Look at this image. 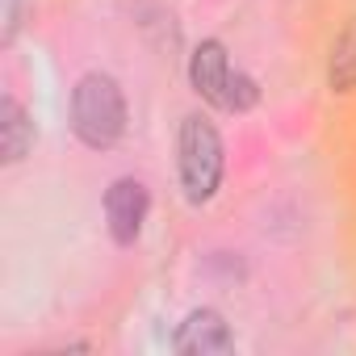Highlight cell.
Segmentation results:
<instances>
[{"mask_svg":"<svg viewBox=\"0 0 356 356\" xmlns=\"http://www.w3.org/2000/svg\"><path fill=\"white\" fill-rule=\"evenodd\" d=\"M231 59H227V47L218 38H206L193 55H189V84L193 92L214 105V109H227V88H231Z\"/></svg>","mask_w":356,"mask_h":356,"instance_id":"obj_5","label":"cell"},{"mask_svg":"<svg viewBox=\"0 0 356 356\" xmlns=\"http://www.w3.org/2000/svg\"><path fill=\"white\" fill-rule=\"evenodd\" d=\"M72 130L84 147L109 151L126 134V92L113 76L88 72L72 88Z\"/></svg>","mask_w":356,"mask_h":356,"instance_id":"obj_1","label":"cell"},{"mask_svg":"<svg viewBox=\"0 0 356 356\" xmlns=\"http://www.w3.org/2000/svg\"><path fill=\"white\" fill-rule=\"evenodd\" d=\"M176 163H181V189L193 206L210 202L222 185V163H227V151H222V134L210 118L202 113H189L181 122V138H176Z\"/></svg>","mask_w":356,"mask_h":356,"instance_id":"obj_2","label":"cell"},{"mask_svg":"<svg viewBox=\"0 0 356 356\" xmlns=\"http://www.w3.org/2000/svg\"><path fill=\"white\" fill-rule=\"evenodd\" d=\"M22 17H26V0H9V22H5V47L17 38L22 30Z\"/></svg>","mask_w":356,"mask_h":356,"instance_id":"obj_9","label":"cell"},{"mask_svg":"<svg viewBox=\"0 0 356 356\" xmlns=\"http://www.w3.org/2000/svg\"><path fill=\"white\" fill-rule=\"evenodd\" d=\"M147 210H151V193H147L143 181H134V176H122V181H113L109 193H105V222H109L113 243L130 248V243L143 235Z\"/></svg>","mask_w":356,"mask_h":356,"instance_id":"obj_3","label":"cell"},{"mask_svg":"<svg viewBox=\"0 0 356 356\" xmlns=\"http://www.w3.org/2000/svg\"><path fill=\"white\" fill-rule=\"evenodd\" d=\"M172 348L181 356H218V352L235 348V335H231V327H227V318L218 310L202 306V310H193L181 327H176Z\"/></svg>","mask_w":356,"mask_h":356,"instance_id":"obj_4","label":"cell"},{"mask_svg":"<svg viewBox=\"0 0 356 356\" xmlns=\"http://www.w3.org/2000/svg\"><path fill=\"white\" fill-rule=\"evenodd\" d=\"M34 147V122L30 113L22 109V101L13 97H0V159H5L9 168L22 163Z\"/></svg>","mask_w":356,"mask_h":356,"instance_id":"obj_6","label":"cell"},{"mask_svg":"<svg viewBox=\"0 0 356 356\" xmlns=\"http://www.w3.org/2000/svg\"><path fill=\"white\" fill-rule=\"evenodd\" d=\"M327 84H331L335 92H352V88H356V17L343 26V34H339L335 47H331Z\"/></svg>","mask_w":356,"mask_h":356,"instance_id":"obj_7","label":"cell"},{"mask_svg":"<svg viewBox=\"0 0 356 356\" xmlns=\"http://www.w3.org/2000/svg\"><path fill=\"white\" fill-rule=\"evenodd\" d=\"M256 101H260L256 80L243 76V72H235V76H231V88H227V109H231V113H248Z\"/></svg>","mask_w":356,"mask_h":356,"instance_id":"obj_8","label":"cell"}]
</instances>
